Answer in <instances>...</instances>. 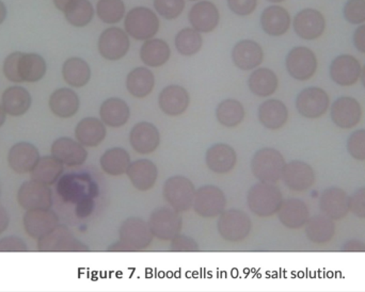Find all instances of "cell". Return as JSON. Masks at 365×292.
Returning <instances> with one entry per match:
<instances>
[{"mask_svg":"<svg viewBox=\"0 0 365 292\" xmlns=\"http://www.w3.org/2000/svg\"><path fill=\"white\" fill-rule=\"evenodd\" d=\"M4 76L11 83H38L46 74L47 64L38 53H24L15 51L10 53L4 62Z\"/></svg>","mask_w":365,"mask_h":292,"instance_id":"cell-1","label":"cell"},{"mask_svg":"<svg viewBox=\"0 0 365 292\" xmlns=\"http://www.w3.org/2000/svg\"><path fill=\"white\" fill-rule=\"evenodd\" d=\"M283 201L280 189L269 182H257L249 190L247 197L249 209L261 218H269L278 214Z\"/></svg>","mask_w":365,"mask_h":292,"instance_id":"cell-2","label":"cell"},{"mask_svg":"<svg viewBox=\"0 0 365 292\" xmlns=\"http://www.w3.org/2000/svg\"><path fill=\"white\" fill-rule=\"evenodd\" d=\"M284 157L276 148L264 147L257 150L251 160V171L259 182L276 184L282 179Z\"/></svg>","mask_w":365,"mask_h":292,"instance_id":"cell-3","label":"cell"},{"mask_svg":"<svg viewBox=\"0 0 365 292\" xmlns=\"http://www.w3.org/2000/svg\"><path fill=\"white\" fill-rule=\"evenodd\" d=\"M126 33L137 41L154 38L160 30V19L151 9L136 6L126 14L124 21Z\"/></svg>","mask_w":365,"mask_h":292,"instance_id":"cell-4","label":"cell"},{"mask_svg":"<svg viewBox=\"0 0 365 292\" xmlns=\"http://www.w3.org/2000/svg\"><path fill=\"white\" fill-rule=\"evenodd\" d=\"M153 240L149 224L143 219L133 217L122 223L120 227V241L113 246L115 250L140 251L147 249Z\"/></svg>","mask_w":365,"mask_h":292,"instance_id":"cell-5","label":"cell"},{"mask_svg":"<svg viewBox=\"0 0 365 292\" xmlns=\"http://www.w3.org/2000/svg\"><path fill=\"white\" fill-rule=\"evenodd\" d=\"M217 229L219 235L229 242L246 239L252 231V222L246 212L240 209L225 210L219 216Z\"/></svg>","mask_w":365,"mask_h":292,"instance_id":"cell-6","label":"cell"},{"mask_svg":"<svg viewBox=\"0 0 365 292\" xmlns=\"http://www.w3.org/2000/svg\"><path fill=\"white\" fill-rule=\"evenodd\" d=\"M195 188L184 176L177 175L167 179L163 189L165 201L178 212H188L193 206Z\"/></svg>","mask_w":365,"mask_h":292,"instance_id":"cell-7","label":"cell"},{"mask_svg":"<svg viewBox=\"0 0 365 292\" xmlns=\"http://www.w3.org/2000/svg\"><path fill=\"white\" fill-rule=\"evenodd\" d=\"M285 66L292 78L298 81H308L317 74L319 61L312 49L297 46L287 53Z\"/></svg>","mask_w":365,"mask_h":292,"instance_id":"cell-8","label":"cell"},{"mask_svg":"<svg viewBox=\"0 0 365 292\" xmlns=\"http://www.w3.org/2000/svg\"><path fill=\"white\" fill-rule=\"evenodd\" d=\"M296 109L304 119H321L329 111V94L319 87L306 88L296 98Z\"/></svg>","mask_w":365,"mask_h":292,"instance_id":"cell-9","label":"cell"},{"mask_svg":"<svg viewBox=\"0 0 365 292\" xmlns=\"http://www.w3.org/2000/svg\"><path fill=\"white\" fill-rule=\"evenodd\" d=\"M148 224L153 237L171 241L181 233L182 220L180 212L173 208L160 207L152 212Z\"/></svg>","mask_w":365,"mask_h":292,"instance_id":"cell-10","label":"cell"},{"mask_svg":"<svg viewBox=\"0 0 365 292\" xmlns=\"http://www.w3.org/2000/svg\"><path fill=\"white\" fill-rule=\"evenodd\" d=\"M192 207L195 214L202 218H217L227 207V197L218 187L203 186L195 191Z\"/></svg>","mask_w":365,"mask_h":292,"instance_id":"cell-11","label":"cell"},{"mask_svg":"<svg viewBox=\"0 0 365 292\" xmlns=\"http://www.w3.org/2000/svg\"><path fill=\"white\" fill-rule=\"evenodd\" d=\"M364 115L359 100L351 96H341L330 106L332 123L343 130H354L359 125Z\"/></svg>","mask_w":365,"mask_h":292,"instance_id":"cell-12","label":"cell"},{"mask_svg":"<svg viewBox=\"0 0 365 292\" xmlns=\"http://www.w3.org/2000/svg\"><path fill=\"white\" fill-rule=\"evenodd\" d=\"M17 202L26 212L51 209L53 193L47 184L31 179L24 182L17 192Z\"/></svg>","mask_w":365,"mask_h":292,"instance_id":"cell-13","label":"cell"},{"mask_svg":"<svg viewBox=\"0 0 365 292\" xmlns=\"http://www.w3.org/2000/svg\"><path fill=\"white\" fill-rule=\"evenodd\" d=\"M130 47L128 34L121 28H107L98 38V51L101 56L108 61H118L125 57Z\"/></svg>","mask_w":365,"mask_h":292,"instance_id":"cell-14","label":"cell"},{"mask_svg":"<svg viewBox=\"0 0 365 292\" xmlns=\"http://www.w3.org/2000/svg\"><path fill=\"white\" fill-rule=\"evenodd\" d=\"M282 180L289 190L294 192H306L314 186L317 174L308 162L293 160L285 165Z\"/></svg>","mask_w":365,"mask_h":292,"instance_id":"cell-15","label":"cell"},{"mask_svg":"<svg viewBox=\"0 0 365 292\" xmlns=\"http://www.w3.org/2000/svg\"><path fill=\"white\" fill-rule=\"evenodd\" d=\"M362 66L359 60L351 55L338 56L332 60L329 68L331 80L340 87H353L361 77Z\"/></svg>","mask_w":365,"mask_h":292,"instance_id":"cell-16","label":"cell"},{"mask_svg":"<svg viewBox=\"0 0 365 292\" xmlns=\"http://www.w3.org/2000/svg\"><path fill=\"white\" fill-rule=\"evenodd\" d=\"M294 30L302 40L314 41L321 38L326 30L323 13L315 9H304L294 17Z\"/></svg>","mask_w":365,"mask_h":292,"instance_id":"cell-17","label":"cell"},{"mask_svg":"<svg viewBox=\"0 0 365 292\" xmlns=\"http://www.w3.org/2000/svg\"><path fill=\"white\" fill-rule=\"evenodd\" d=\"M319 209L334 221L342 220L351 212L349 197L342 188L329 187L319 195Z\"/></svg>","mask_w":365,"mask_h":292,"instance_id":"cell-18","label":"cell"},{"mask_svg":"<svg viewBox=\"0 0 365 292\" xmlns=\"http://www.w3.org/2000/svg\"><path fill=\"white\" fill-rule=\"evenodd\" d=\"M23 225L29 237L38 240L59 225V218L51 209L29 210L24 216Z\"/></svg>","mask_w":365,"mask_h":292,"instance_id":"cell-19","label":"cell"},{"mask_svg":"<svg viewBox=\"0 0 365 292\" xmlns=\"http://www.w3.org/2000/svg\"><path fill=\"white\" fill-rule=\"evenodd\" d=\"M40 152L29 142H19L8 152V165L17 174H28L34 171L40 160Z\"/></svg>","mask_w":365,"mask_h":292,"instance_id":"cell-20","label":"cell"},{"mask_svg":"<svg viewBox=\"0 0 365 292\" xmlns=\"http://www.w3.org/2000/svg\"><path fill=\"white\" fill-rule=\"evenodd\" d=\"M277 214L283 226L292 231H297L306 226L310 219V209L306 202L291 197L283 201L282 206Z\"/></svg>","mask_w":365,"mask_h":292,"instance_id":"cell-21","label":"cell"},{"mask_svg":"<svg viewBox=\"0 0 365 292\" xmlns=\"http://www.w3.org/2000/svg\"><path fill=\"white\" fill-rule=\"evenodd\" d=\"M130 143L133 150L138 154H153L160 147V132L153 124L149 122H140L130 130Z\"/></svg>","mask_w":365,"mask_h":292,"instance_id":"cell-22","label":"cell"},{"mask_svg":"<svg viewBox=\"0 0 365 292\" xmlns=\"http://www.w3.org/2000/svg\"><path fill=\"white\" fill-rule=\"evenodd\" d=\"M51 152L57 160L68 167L83 165L88 158V152L85 146L68 137L57 139L51 145Z\"/></svg>","mask_w":365,"mask_h":292,"instance_id":"cell-23","label":"cell"},{"mask_svg":"<svg viewBox=\"0 0 365 292\" xmlns=\"http://www.w3.org/2000/svg\"><path fill=\"white\" fill-rule=\"evenodd\" d=\"M189 23L193 29L200 33H208L214 31L219 24L220 14L218 8L212 2L200 1L189 11Z\"/></svg>","mask_w":365,"mask_h":292,"instance_id":"cell-24","label":"cell"},{"mask_svg":"<svg viewBox=\"0 0 365 292\" xmlns=\"http://www.w3.org/2000/svg\"><path fill=\"white\" fill-rule=\"evenodd\" d=\"M232 60L240 70H255L263 62L264 51L261 45L255 41H240L232 49Z\"/></svg>","mask_w":365,"mask_h":292,"instance_id":"cell-25","label":"cell"},{"mask_svg":"<svg viewBox=\"0 0 365 292\" xmlns=\"http://www.w3.org/2000/svg\"><path fill=\"white\" fill-rule=\"evenodd\" d=\"M205 162L214 173L227 174L235 169L237 155L231 145L218 143L206 150Z\"/></svg>","mask_w":365,"mask_h":292,"instance_id":"cell-26","label":"cell"},{"mask_svg":"<svg viewBox=\"0 0 365 292\" xmlns=\"http://www.w3.org/2000/svg\"><path fill=\"white\" fill-rule=\"evenodd\" d=\"M190 104V96L181 85H171L160 92L158 105L165 115L178 117L186 113Z\"/></svg>","mask_w":365,"mask_h":292,"instance_id":"cell-27","label":"cell"},{"mask_svg":"<svg viewBox=\"0 0 365 292\" xmlns=\"http://www.w3.org/2000/svg\"><path fill=\"white\" fill-rule=\"evenodd\" d=\"M38 248L43 252H63L83 250V246L75 239L68 229L58 225L48 235L38 239Z\"/></svg>","mask_w":365,"mask_h":292,"instance_id":"cell-28","label":"cell"},{"mask_svg":"<svg viewBox=\"0 0 365 292\" xmlns=\"http://www.w3.org/2000/svg\"><path fill=\"white\" fill-rule=\"evenodd\" d=\"M126 174L134 188L139 191L151 190L158 179V167L149 159H139L130 163Z\"/></svg>","mask_w":365,"mask_h":292,"instance_id":"cell-29","label":"cell"},{"mask_svg":"<svg viewBox=\"0 0 365 292\" xmlns=\"http://www.w3.org/2000/svg\"><path fill=\"white\" fill-rule=\"evenodd\" d=\"M259 123L269 130H279L289 121V109L279 100H268L262 103L257 110Z\"/></svg>","mask_w":365,"mask_h":292,"instance_id":"cell-30","label":"cell"},{"mask_svg":"<svg viewBox=\"0 0 365 292\" xmlns=\"http://www.w3.org/2000/svg\"><path fill=\"white\" fill-rule=\"evenodd\" d=\"M49 109L60 119H70L78 113L81 100L76 92L68 88H60L49 98Z\"/></svg>","mask_w":365,"mask_h":292,"instance_id":"cell-31","label":"cell"},{"mask_svg":"<svg viewBox=\"0 0 365 292\" xmlns=\"http://www.w3.org/2000/svg\"><path fill=\"white\" fill-rule=\"evenodd\" d=\"M291 15L287 9L280 6H270L261 15V26L270 36H282L291 27Z\"/></svg>","mask_w":365,"mask_h":292,"instance_id":"cell-32","label":"cell"},{"mask_svg":"<svg viewBox=\"0 0 365 292\" xmlns=\"http://www.w3.org/2000/svg\"><path fill=\"white\" fill-rule=\"evenodd\" d=\"M307 239L314 244L323 246L331 241L336 235V224L332 219L323 214L310 217L304 226Z\"/></svg>","mask_w":365,"mask_h":292,"instance_id":"cell-33","label":"cell"},{"mask_svg":"<svg viewBox=\"0 0 365 292\" xmlns=\"http://www.w3.org/2000/svg\"><path fill=\"white\" fill-rule=\"evenodd\" d=\"M32 98L29 91L21 85H12L4 90L1 105L6 115L11 117H21L29 111Z\"/></svg>","mask_w":365,"mask_h":292,"instance_id":"cell-34","label":"cell"},{"mask_svg":"<svg viewBox=\"0 0 365 292\" xmlns=\"http://www.w3.org/2000/svg\"><path fill=\"white\" fill-rule=\"evenodd\" d=\"M106 136V126L102 120L96 118L81 120L75 128V138L85 147H96L105 140Z\"/></svg>","mask_w":365,"mask_h":292,"instance_id":"cell-35","label":"cell"},{"mask_svg":"<svg viewBox=\"0 0 365 292\" xmlns=\"http://www.w3.org/2000/svg\"><path fill=\"white\" fill-rule=\"evenodd\" d=\"M100 117L105 125L111 128H120L125 125L130 120V109L121 98H108L101 105Z\"/></svg>","mask_w":365,"mask_h":292,"instance_id":"cell-36","label":"cell"},{"mask_svg":"<svg viewBox=\"0 0 365 292\" xmlns=\"http://www.w3.org/2000/svg\"><path fill=\"white\" fill-rule=\"evenodd\" d=\"M251 93L259 98H268L276 93L279 79L274 71L267 68H257L248 79Z\"/></svg>","mask_w":365,"mask_h":292,"instance_id":"cell-37","label":"cell"},{"mask_svg":"<svg viewBox=\"0 0 365 292\" xmlns=\"http://www.w3.org/2000/svg\"><path fill=\"white\" fill-rule=\"evenodd\" d=\"M171 49L166 41L150 38L143 43L140 49V59L149 68H160L170 59Z\"/></svg>","mask_w":365,"mask_h":292,"instance_id":"cell-38","label":"cell"},{"mask_svg":"<svg viewBox=\"0 0 365 292\" xmlns=\"http://www.w3.org/2000/svg\"><path fill=\"white\" fill-rule=\"evenodd\" d=\"M155 87V76L147 68H136L126 77V88L130 95L145 98L152 93Z\"/></svg>","mask_w":365,"mask_h":292,"instance_id":"cell-39","label":"cell"},{"mask_svg":"<svg viewBox=\"0 0 365 292\" xmlns=\"http://www.w3.org/2000/svg\"><path fill=\"white\" fill-rule=\"evenodd\" d=\"M62 76L71 87L83 88L91 79V68L87 61L81 58H68L62 66Z\"/></svg>","mask_w":365,"mask_h":292,"instance_id":"cell-40","label":"cell"},{"mask_svg":"<svg viewBox=\"0 0 365 292\" xmlns=\"http://www.w3.org/2000/svg\"><path fill=\"white\" fill-rule=\"evenodd\" d=\"M100 163L105 173L111 176H121L126 174L132 162L128 150L122 147H113L101 157Z\"/></svg>","mask_w":365,"mask_h":292,"instance_id":"cell-41","label":"cell"},{"mask_svg":"<svg viewBox=\"0 0 365 292\" xmlns=\"http://www.w3.org/2000/svg\"><path fill=\"white\" fill-rule=\"evenodd\" d=\"M63 171L64 165H62L53 155H51V156H44L40 158L38 165L31 172V178L36 182L47 184V186H51L57 182Z\"/></svg>","mask_w":365,"mask_h":292,"instance_id":"cell-42","label":"cell"},{"mask_svg":"<svg viewBox=\"0 0 365 292\" xmlns=\"http://www.w3.org/2000/svg\"><path fill=\"white\" fill-rule=\"evenodd\" d=\"M216 119L225 127H236L244 121V106L242 103L233 98L222 100L217 107Z\"/></svg>","mask_w":365,"mask_h":292,"instance_id":"cell-43","label":"cell"},{"mask_svg":"<svg viewBox=\"0 0 365 292\" xmlns=\"http://www.w3.org/2000/svg\"><path fill=\"white\" fill-rule=\"evenodd\" d=\"M68 23L77 28L86 27L94 17V9L89 0H72L64 10Z\"/></svg>","mask_w":365,"mask_h":292,"instance_id":"cell-44","label":"cell"},{"mask_svg":"<svg viewBox=\"0 0 365 292\" xmlns=\"http://www.w3.org/2000/svg\"><path fill=\"white\" fill-rule=\"evenodd\" d=\"M175 48L182 56L190 57L199 53L203 44L200 32L193 28H185L175 36Z\"/></svg>","mask_w":365,"mask_h":292,"instance_id":"cell-45","label":"cell"},{"mask_svg":"<svg viewBox=\"0 0 365 292\" xmlns=\"http://www.w3.org/2000/svg\"><path fill=\"white\" fill-rule=\"evenodd\" d=\"M96 13L101 21L109 25L120 23L125 15L123 0H98Z\"/></svg>","mask_w":365,"mask_h":292,"instance_id":"cell-46","label":"cell"},{"mask_svg":"<svg viewBox=\"0 0 365 292\" xmlns=\"http://www.w3.org/2000/svg\"><path fill=\"white\" fill-rule=\"evenodd\" d=\"M346 150L351 158L356 161H365V130H355L349 135L346 141Z\"/></svg>","mask_w":365,"mask_h":292,"instance_id":"cell-47","label":"cell"},{"mask_svg":"<svg viewBox=\"0 0 365 292\" xmlns=\"http://www.w3.org/2000/svg\"><path fill=\"white\" fill-rule=\"evenodd\" d=\"M154 8L160 16L173 21L184 11L185 0H154Z\"/></svg>","mask_w":365,"mask_h":292,"instance_id":"cell-48","label":"cell"},{"mask_svg":"<svg viewBox=\"0 0 365 292\" xmlns=\"http://www.w3.org/2000/svg\"><path fill=\"white\" fill-rule=\"evenodd\" d=\"M344 19L353 25L365 23V0H349L343 8Z\"/></svg>","mask_w":365,"mask_h":292,"instance_id":"cell-49","label":"cell"},{"mask_svg":"<svg viewBox=\"0 0 365 292\" xmlns=\"http://www.w3.org/2000/svg\"><path fill=\"white\" fill-rule=\"evenodd\" d=\"M349 207L354 216L365 220V187L357 189L349 197Z\"/></svg>","mask_w":365,"mask_h":292,"instance_id":"cell-50","label":"cell"},{"mask_svg":"<svg viewBox=\"0 0 365 292\" xmlns=\"http://www.w3.org/2000/svg\"><path fill=\"white\" fill-rule=\"evenodd\" d=\"M227 6L234 14L248 16L257 9V0H227Z\"/></svg>","mask_w":365,"mask_h":292,"instance_id":"cell-51","label":"cell"},{"mask_svg":"<svg viewBox=\"0 0 365 292\" xmlns=\"http://www.w3.org/2000/svg\"><path fill=\"white\" fill-rule=\"evenodd\" d=\"M27 244L17 236H8L0 239V252H27Z\"/></svg>","mask_w":365,"mask_h":292,"instance_id":"cell-52","label":"cell"},{"mask_svg":"<svg viewBox=\"0 0 365 292\" xmlns=\"http://www.w3.org/2000/svg\"><path fill=\"white\" fill-rule=\"evenodd\" d=\"M171 250L178 251V252H191V251L199 250L197 242L192 238L187 237L184 235H178L177 237L171 240Z\"/></svg>","mask_w":365,"mask_h":292,"instance_id":"cell-53","label":"cell"},{"mask_svg":"<svg viewBox=\"0 0 365 292\" xmlns=\"http://www.w3.org/2000/svg\"><path fill=\"white\" fill-rule=\"evenodd\" d=\"M353 41L356 49L365 55V24H362L355 30Z\"/></svg>","mask_w":365,"mask_h":292,"instance_id":"cell-54","label":"cell"},{"mask_svg":"<svg viewBox=\"0 0 365 292\" xmlns=\"http://www.w3.org/2000/svg\"><path fill=\"white\" fill-rule=\"evenodd\" d=\"M342 252H365V242L359 239H349L343 244Z\"/></svg>","mask_w":365,"mask_h":292,"instance_id":"cell-55","label":"cell"},{"mask_svg":"<svg viewBox=\"0 0 365 292\" xmlns=\"http://www.w3.org/2000/svg\"><path fill=\"white\" fill-rule=\"evenodd\" d=\"M9 224H10L9 212H6V208L0 206V235L8 229Z\"/></svg>","mask_w":365,"mask_h":292,"instance_id":"cell-56","label":"cell"},{"mask_svg":"<svg viewBox=\"0 0 365 292\" xmlns=\"http://www.w3.org/2000/svg\"><path fill=\"white\" fill-rule=\"evenodd\" d=\"M71 1H72V0H53V4H55L56 8H57L58 10L64 12V10H66V6H68Z\"/></svg>","mask_w":365,"mask_h":292,"instance_id":"cell-57","label":"cell"},{"mask_svg":"<svg viewBox=\"0 0 365 292\" xmlns=\"http://www.w3.org/2000/svg\"><path fill=\"white\" fill-rule=\"evenodd\" d=\"M8 10H6V4L0 0V25L6 21Z\"/></svg>","mask_w":365,"mask_h":292,"instance_id":"cell-58","label":"cell"},{"mask_svg":"<svg viewBox=\"0 0 365 292\" xmlns=\"http://www.w3.org/2000/svg\"><path fill=\"white\" fill-rule=\"evenodd\" d=\"M6 113L4 111V107L0 104V127L6 123Z\"/></svg>","mask_w":365,"mask_h":292,"instance_id":"cell-59","label":"cell"},{"mask_svg":"<svg viewBox=\"0 0 365 292\" xmlns=\"http://www.w3.org/2000/svg\"><path fill=\"white\" fill-rule=\"evenodd\" d=\"M360 80H361L362 85H364L365 89V64L364 66H362L361 77H360Z\"/></svg>","mask_w":365,"mask_h":292,"instance_id":"cell-60","label":"cell"},{"mask_svg":"<svg viewBox=\"0 0 365 292\" xmlns=\"http://www.w3.org/2000/svg\"><path fill=\"white\" fill-rule=\"evenodd\" d=\"M269 2H274V4H280V2L285 1V0H267Z\"/></svg>","mask_w":365,"mask_h":292,"instance_id":"cell-61","label":"cell"},{"mask_svg":"<svg viewBox=\"0 0 365 292\" xmlns=\"http://www.w3.org/2000/svg\"><path fill=\"white\" fill-rule=\"evenodd\" d=\"M0 195H1V186H0Z\"/></svg>","mask_w":365,"mask_h":292,"instance_id":"cell-62","label":"cell"},{"mask_svg":"<svg viewBox=\"0 0 365 292\" xmlns=\"http://www.w3.org/2000/svg\"><path fill=\"white\" fill-rule=\"evenodd\" d=\"M190 1H197V0H190Z\"/></svg>","mask_w":365,"mask_h":292,"instance_id":"cell-63","label":"cell"}]
</instances>
